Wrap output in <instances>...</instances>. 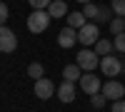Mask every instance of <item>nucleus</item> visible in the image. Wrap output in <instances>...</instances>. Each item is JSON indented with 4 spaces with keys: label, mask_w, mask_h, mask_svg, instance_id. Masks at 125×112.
Segmentation results:
<instances>
[{
    "label": "nucleus",
    "mask_w": 125,
    "mask_h": 112,
    "mask_svg": "<svg viewBox=\"0 0 125 112\" xmlns=\"http://www.w3.org/2000/svg\"><path fill=\"white\" fill-rule=\"evenodd\" d=\"M62 77H65V82H75V80L83 77V67L75 62V65H65V70H62Z\"/></svg>",
    "instance_id": "4468645a"
},
{
    "label": "nucleus",
    "mask_w": 125,
    "mask_h": 112,
    "mask_svg": "<svg viewBox=\"0 0 125 112\" xmlns=\"http://www.w3.org/2000/svg\"><path fill=\"white\" fill-rule=\"evenodd\" d=\"M90 105L95 107V110H103V107L108 105V97L103 95V92H98V95H90Z\"/></svg>",
    "instance_id": "a211bd4d"
},
{
    "label": "nucleus",
    "mask_w": 125,
    "mask_h": 112,
    "mask_svg": "<svg viewBox=\"0 0 125 112\" xmlns=\"http://www.w3.org/2000/svg\"><path fill=\"white\" fill-rule=\"evenodd\" d=\"M93 50L100 55V57H105V55H113L115 52V45H113V40H108V37H100L95 45H93Z\"/></svg>",
    "instance_id": "f8f14e48"
},
{
    "label": "nucleus",
    "mask_w": 125,
    "mask_h": 112,
    "mask_svg": "<svg viewBox=\"0 0 125 112\" xmlns=\"http://www.w3.org/2000/svg\"><path fill=\"white\" fill-rule=\"evenodd\" d=\"M48 15L50 17H68V5H65V0H53V3L48 5Z\"/></svg>",
    "instance_id": "9b49d317"
},
{
    "label": "nucleus",
    "mask_w": 125,
    "mask_h": 112,
    "mask_svg": "<svg viewBox=\"0 0 125 112\" xmlns=\"http://www.w3.org/2000/svg\"><path fill=\"white\" fill-rule=\"evenodd\" d=\"M113 45H115V52H125V33L115 35V40H113Z\"/></svg>",
    "instance_id": "412c9836"
},
{
    "label": "nucleus",
    "mask_w": 125,
    "mask_h": 112,
    "mask_svg": "<svg viewBox=\"0 0 125 112\" xmlns=\"http://www.w3.org/2000/svg\"><path fill=\"white\" fill-rule=\"evenodd\" d=\"M75 62L83 67V72H95V70L100 67V55L95 52L93 47H83L78 52V60Z\"/></svg>",
    "instance_id": "f257e3e1"
},
{
    "label": "nucleus",
    "mask_w": 125,
    "mask_h": 112,
    "mask_svg": "<svg viewBox=\"0 0 125 112\" xmlns=\"http://www.w3.org/2000/svg\"><path fill=\"white\" fill-rule=\"evenodd\" d=\"M8 15H10V10H8V5H5V3H0V25H5V20H8Z\"/></svg>",
    "instance_id": "b1692460"
},
{
    "label": "nucleus",
    "mask_w": 125,
    "mask_h": 112,
    "mask_svg": "<svg viewBox=\"0 0 125 112\" xmlns=\"http://www.w3.org/2000/svg\"><path fill=\"white\" fill-rule=\"evenodd\" d=\"M75 43H78V30H75V27H68V25H65V27H62L60 33H58V45H60L62 50H70V47L75 45Z\"/></svg>",
    "instance_id": "1a4fd4ad"
},
{
    "label": "nucleus",
    "mask_w": 125,
    "mask_h": 112,
    "mask_svg": "<svg viewBox=\"0 0 125 112\" xmlns=\"http://www.w3.org/2000/svg\"><path fill=\"white\" fill-rule=\"evenodd\" d=\"M85 23H90V20L83 15V10H73V13L68 15V27H75V30H80Z\"/></svg>",
    "instance_id": "ddd939ff"
},
{
    "label": "nucleus",
    "mask_w": 125,
    "mask_h": 112,
    "mask_svg": "<svg viewBox=\"0 0 125 112\" xmlns=\"http://www.w3.org/2000/svg\"><path fill=\"white\" fill-rule=\"evenodd\" d=\"M100 70L105 77H118L123 72V60L115 55H105V57H100Z\"/></svg>",
    "instance_id": "20e7f679"
},
{
    "label": "nucleus",
    "mask_w": 125,
    "mask_h": 112,
    "mask_svg": "<svg viewBox=\"0 0 125 112\" xmlns=\"http://www.w3.org/2000/svg\"><path fill=\"white\" fill-rule=\"evenodd\" d=\"M43 72H45V70H43V65H40V62H30V65H28V77L40 80V77H43Z\"/></svg>",
    "instance_id": "f3484780"
},
{
    "label": "nucleus",
    "mask_w": 125,
    "mask_h": 112,
    "mask_svg": "<svg viewBox=\"0 0 125 112\" xmlns=\"http://www.w3.org/2000/svg\"><path fill=\"white\" fill-rule=\"evenodd\" d=\"M110 13H113V8H108V5H100V15H98V20L95 23H110Z\"/></svg>",
    "instance_id": "aec40b11"
},
{
    "label": "nucleus",
    "mask_w": 125,
    "mask_h": 112,
    "mask_svg": "<svg viewBox=\"0 0 125 112\" xmlns=\"http://www.w3.org/2000/svg\"><path fill=\"white\" fill-rule=\"evenodd\" d=\"M108 25H110V33H113V35H120V33H125V17H113Z\"/></svg>",
    "instance_id": "dca6fc26"
},
{
    "label": "nucleus",
    "mask_w": 125,
    "mask_h": 112,
    "mask_svg": "<svg viewBox=\"0 0 125 112\" xmlns=\"http://www.w3.org/2000/svg\"><path fill=\"white\" fill-rule=\"evenodd\" d=\"M100 92L108 97V102H115V100H123L125 97V85L118 82V80H108V82H103Z\"/></svg>",
    "instance_id": "423d86ee"
},
{
    "label": "nucleus",
    "mask_w": 125,
    "mask_h": 112,
    "mask_svg": "<svg viewBox=\"0 0 125 112\" xmlns=\"http://www.w3.org/2000/svg\"><path fill=\"white\" fill-rule=\"evenodd\" d=\"M78 3H83V5H88V3H90V0H78Z\"/></svg>",
    "instance_id": "393cba45"
},
{
    "label": "nucleus",
    "mask_w": 125,
    "mask_h": 112,
    "mask_svg": "<svg viewBox=\"0 0 125 112\" xmlns=\"http://www.w3.org/2000/svg\"><path fill=\"white\" fill-rule=\"evenodd\" d=\"M110 8L115 13V17H125V0H110Z\"/></svg>",
    "instance_id": "6ab92c4d"
},
{
    "label": "nucleus",
    "mask_w": 125,
    "mask_h": 112,
    "mask_svg": "<svg viewBox=\"0 0 125 112\" xmlns=\"http://www.w3.org/2000/svg\"><path fill=\"white\" fill-rule=\"evenodd\" d=\"M83 15H85L90 23H95V20H98V15H100V5H95V3L83 5Z\"/></svg>",
    "instance_id": "2eb2a0df"
},
{
    "label": "nucleus",
    "mask_w": 125,
    "mask_h": 112,
    "mask_svg": "<svg viewBox=\"0 0 125 112\" xmlns=\"http://www.w3.org/2000/svg\"><path fill=\"white\" fill-rule=\"evenodd\" d=\"M78 82H80V87H83L85 95H98L100 90H103V80L95 72H83V77L78 80Z\"/></svg>",
    "instance_id": "39448f33"
},
{
    "label": "nucleus",
    "mask_w": 125,
    "mask_h": 112,
    "mask_svg": "<svg viewBox=\"0 0 125 112\" xmlns=\"http://www.w3.org/2000/svg\"><path fill=\"white\" fill-rule=\"evenodd\" d=\"M58 100H60V102H73V100H75V85H73V82H62L60 87H58Z\"/></svg>",
    "instance_id": "9d476101"
},
{
    "label": "nucleus",
    "mask_w": 125,
    "mask_h": 112,
    "mask_svg": "<svg viewBox=\"0 0 125 112\" xmlns=\"http://www.w3.org/2000/svg\"><path fill=\"white\" fill-rule=\"evenodd\" d=\"M55 92H58V87L53 85V80H50V77L35 80V97H38V100H50Z\"/></svg>",
    "instance_id": "6e6552de"
},
{
    "label": "nucleus",
    "mask_w": 125,
    "mask_h": 112,
    "mask_svg": "<svg viewBox=\"0 0 125 112\" xmlns=\"http://www.w3.org/2000/svg\"><path fill=\"white\" fill-rule=\"evenodd\" d=\"M110 112H125V100H115V102H110Z\"/></svg>",
    "instance_id": "5701e85b"
},
{
    "label": "nucleus",
    "mask_w": 125,
    "mask_h": 112,
    "mask_svg": "<svg viewBox=\"0 0 125 112\" xmlns=\"http://www.w3.org/2000/svg\"><path fill=\"white\" fill-rule=\"evenodd\" d=\"M28 3H30L33 10H48V5L53 3V0H28Z\"/></svg>",
    "instance_id": "4be33fe9"
},
{
    "label": "nucleus",
    "mask_w": 125,
    "mask_h": 112,
    "mask_svg": "<svg viewBox=\"0 0 125 112\" xmlns=\"http://www.w3.org/2000/svg\"><path fill=\"white\" fill-rule=\"evenodd\" d=\"M18 47V35L10 27L0 25V52H15Z\"/></svg>",
    "instance_id": "0eeeda50"
},
{
    "label": "nucleus",
    "mask_w": 125,
    "mask_h": 112,
    "mask_svg": "<svg viewBox=\"0 0 125 112\" xmlns=\"http://www.w3.org/2000/svg\"><path fill=\"white\" fill-rule=\"evenodd\" d=\"M50 20H53V17L48 15V10H33L30 17H28V30H30V33H35V35H40V33H45V30H48Z\"/></svg>",
    "instance_id": "f03ea898"
},
{
    "label": "nucleus",
    "mask_w": 125,
    "mask_h": 112,
    "mask_svg": "<svg viewBox=\"0 0 125 112\" xmlns=\"http://www.w3.org/2000/svg\"><path fill=\"white\" fill-rule=\"evenodd\" d=\"M98 40H100V27H98V23H85V25L78 30V43H80V45L93 47Z\"/></svg>",
    "instance_id": "7ed1b4c3"
}]
</instances>
